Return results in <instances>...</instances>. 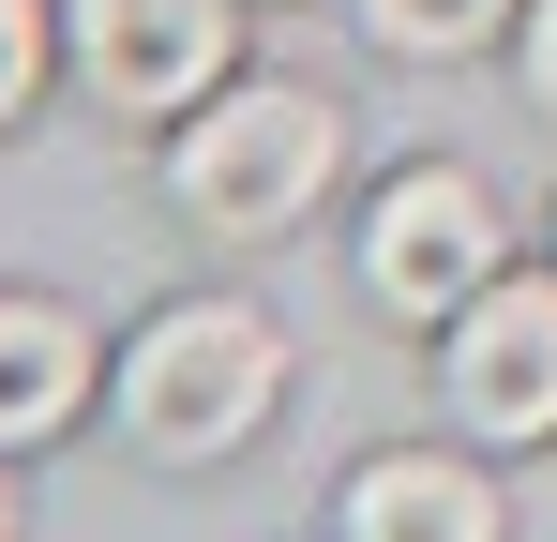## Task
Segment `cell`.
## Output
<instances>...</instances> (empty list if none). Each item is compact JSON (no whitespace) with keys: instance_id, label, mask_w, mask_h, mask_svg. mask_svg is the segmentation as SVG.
<instances>
[{"instance_id":"6","label":"cell","mask_w":557,"mask_h":542,"mask_svg":"<svg viewBox=\"0 0 557 542\" xmlns=\"http://www.w3.org/2000/svg\"><path fill=\"white\" fill-rule=\"evenodd\" d=\"M332 528L347 542H497V482L467 467V452H362L347 467V497H332Z\"/></svg>"},{"instance_id":"7","label":"cell","mask_w":557,"mask_h":542,"mask_svg":"<svg viewBox=\"0 0 557 542\" xmlns=\"http://www.w3.org/2000/svg\"><path fill=\"white\" fill-rule=\"evenodd\" d=\"M91 377H106V347L61 317V301H0V452L61 438V422L91 407Z\"/></svg>"},{"instance_id":"3","label":"cell","mask_w":557,"mask_h":542,"mask_svg":"<svg viewBox=\"0 0 557 542\" xmlns=\"http://www.w3.org/2000/svg\"><path fill=\"white\" fill-rule=\"evenodd\" d=\"M497 242L512 226H497V196L467 167H407V181H376V211H362V301L407 317V332H453L467 301L512 271Z\"/></svg>"},{"instance_id":"1","label":"cell","mask_w":557,"mask_h":542,"mask_svg":"<svg viewBox=\"0 0 557 542\" xmlns=\"http://www.w3.org/2000/svg\"><path fill=\"white\" fill-rule=\"evenodd\" d=\"M106 407H121V438L151 467H226L286 407V332L257 301H166L136 347L106 361Z\"/></svg>"},{"instance_id":"4","label":"cell","mask_w":557,"mask_h":542,"mask_svg":"<svg viewBox=\"0 0 557 542\" xmlns=\"http://www.w3.org/2000/svg\"><path fill=\"white\" fill-rule=\"evenodd\" d=\"M76 90L121 121H196L242 61V0H61Z\"/></svg>"},{"instance_id":"11","label":"cell","mask_w":557,"mask_h":542,"mask_svg":"<svg viewBox=\"0 0 557 542\" xmlns=\"http://www.w3.org/2000/svg\"><path fill=\"white\" fill-rule=\"evenodd\" d=\"M0 542H15V482H0Z\"/></svg>"},{"instance_id":"5","label":"cell","mask_w":557,"mask_h":542,"mask_svg":"<svg viewBox=\"0 0 557 542\" xmlns=\"http://www.w3.org/2000/svg\"><path fill=\"white\" fill-rule=\"evenodd\" d=\"M437 392L482 452H543L557 438V271H497L437 332Z\"/></svg>"},{"instance_id":"10","label":"cell","mask_w":557,"mask_h":542,"mask_svg":"<svg viewBox=\"0 0 557 542\" xmlns=\"http://www.w3.org/2000/svg\"><path fill=\"white\" fill-rule=\"evenodd\" d=\"M528 106L557 121V0H528Z\"/></svg>"},{"instance_id":"9","label":"cell","mask_w":557,"mask_h":542,"mask_svg":"<svg viewBox=\"0 0 557 542\" xmlns=\"http://www.w3.org/2000/svg\"><path fill=\"white\" fill-rule=\"evenodd\" d=\"M46 90V0H0V121Z\"/></svg>"},{"instance_id":"2","label":"cell","mask_w":557,"mask_h":542,"mask_svg":"<svg viewBox=\"0 0 557 542\" xmlns=\"http://www.w3.org/2000/svg\"><path fill=\"white\" fill-rule=\"evenodd\" d=\"M332 167H347V106L301 90V76H226L166 136V196H182L211 242H286L332 196Z\"/></svg>"},{"instance_id":"8","label":"cell","mask_w":557,"mask_h":542,"mask_svg":"<svg viewBox=\"0 0 557 542\" xmlns=\"http://www.w3.org/2000/svg\"><path fill=\"white\" fill-rule=\"evenodd\" d=\"M347 15H362L376 61H467V46H497L528 0H347Z\"/></svg>"}]
</instances>
